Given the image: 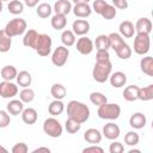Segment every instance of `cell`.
Returning <instances> with one entry per match:
<instances>
[{"instance_id":"cell-1","label":"cell","mask_w":153,"mask_h":153,"mask_svg":"<svg viewBox=\"0 0 153 153\" xmlns=\"http://www.w3.org/2000/svg\"><path fill=\"white\" fill-rule=\"evenodd\" d=\"M67 115H68L69 118L76 121L80 124H82L90 117V109L86 104H84L81 102L71 100L67 104Z\"/></svg>"},{"instance_id":"cell-2","label":"cell","mask_w":153,"mask_h":153,"mask_svg":"<svg viewBox=\"0 0 153 153\" xmlns=\"http://www.w3.org/2000/svg\"><path fill=\"white\" fill-rule=\"evenodd\" d=\"M111 71H112V65H111L110 60L103 61V62H97L96 61L93 71H92V76L97 82L103 84L109 79V76L111 74Z\"/></svg>"},{"instance_id":"cell-3","label":"cell","mask_w":153,"mask_h":153,"mask_svg":"<svg viewBox=\"0 0 153 153\" xmlns=\"http://www.w3.org/2000/svg\"><path fill=\"white\" fill-rule=\"evenodd\" d=\"M97 114L99 116V118L102 120H110V121H114V120H117L121 115V106L118 104H115V103H104L102 105L98 106V110H97Z\"/></svg>"},{"instance_id":"cell-4","label":"cell","mask_w":153,"mask_h":153,"mask_svg":"<svg viewBox=\"0 0 153 153\" xmlns=\"http://www.w3.org/2000/svg\"><path fill=\"white\" fill-rule=\"evenodd\" d=\"M26 22L23 18H13L11 19L6 26H5V32L10 36V37H14V36H20L26 31Z\"/></svg>"},{"instance_id":"cell-5","label":"cell","mask_w":153,"mask_h":153,"mask_svg":"<svg viewBox=\"0 0 153 153\" xmlns=\"http://www.w3.org/2000/svg\"><path fill=\"white\" fill-rule=\"evenodd\" d=\"M51 44H53V41H51V37L49 35L39 33L33 49L36 50V53L39 56L44 57V56H48L51 53Z\"/></svg>"},{"instance_id":"cell-6","label":"cell","mask_w":153,"mask_h":153,"mask_svg":"<svg viewBox=\"0 0 153 153\" xmlns=\"http://www.w3.org/2000/svg\"><path fill=\"white\" fill-rule=\"evenodd\" d=\"M62 130L63 128L61 123L54 116L48 117L43 123V131L50 137H60L62 135Z\"/></svg>"},{"instance_id":"cell-7","label":"cell","mask_w":153,"mask_h":153,"mask_svg":"<svg viewBox=\"0 0 153 153\" xmlns=\"http://www.w3.org/2000/svg\"><path fill=\"white\" fill-rule=\"evenodd\" d=\"M149 48H151L149 35L136 33V36L134 38V51L137 55H145L149 51Z\"/></svg>"},{"instance_id":"cell-8","label":"cell","mask_w":153,"mask_h":153,"mask_svg":"<svg viewBox=\"0 0 153 153\" xmlns=\"http://www.w3.org/2000/svg\"><path fill=\"white\" fill-rule=\"evenodd\" d=\"M68 56H69L68 48L65 47V45H60V47H57L53 51V54H51V62L56 67H62V66L66 65V62L68 60Z\"/></svg>"},{"instance_id":"cell-9","label":"cell","mask_w":153,"mask_h":153,"mask_svg":"<svg viewBox=\"0 0 153 153\" xmlns=\"http://www.w3.org/2000/svg\"><path fill=\"white\" fill-rule=\"evenodd\" d=\"M18 94V86L12 81L4 80L0 82V96L2 98H13Z\"/></svg>"},{"instance_id":"cell-10","label":"cell","mask_w":153,"mask_h":153,"mask_svg":"<svg viewBox=\"0 0 153 153\" xmlns=\"http://www.w3.org/2000/svg\"><path fill=\"white\" fill-rule=\"evenodd\" d=\"M93 42L91 38L86 37V36H81L78 41H76V50L82 54V55H88L93 51Z\"/></svg>"},{"instance_id":"cell-11","label":"cell","mask_w":153,"mask_h":153,"mask_svg":"<svg viewBox=\"0 0 153 153\" xmlns=\"http://www.w3.org/2000/svg\"><path fill=\"white\" fill-rule=\"evenodd\" d=\"M72 31L76 36H85L90 31V23L86 19H76L73 22Z\"/></svg>"},{"instance_id":"cell-12","label":"cell","mask_w":153,"mask_h":153,"mask_svg":"<svg viewBox=\"0 0 153 153\" xmlns=\"http://www.w3.org/2000/svg\"><path fill=\"white\" fill-rule=\"evenodd\" d=\"M120 133H121L120 127L117 124H115L114 122H109L103 127L102 135H104L109 140H115V139H117L120 136Z\"/></svg>"},{"instance_id":"cell-13","label":"cell","mask_w":153,"mask_h":153,"mask_svg":"<svg viewBox=\"0 0 153 153\" xmlns=\"http://www.w3.org/2000/svg\"><path fill=\"white\" fill-rule=\"evenodd\" d=\"M135 32L136 33H146V35H149L151 31H152V22L143 17V18H139L135 23Z\"/></svg>"},{"instance_id":"cell-14","label":"cell","mask_w":153,"mask_h":153,"mask_svg":"<svg viewBox=\"0 0 153 153\" xmlns=\"http://www.w3.org/2000/svg\"><path fill=\"white\" fill-rule=\"evenodd\" d=\"M147 123V118L142 112H135L129 118V124L134 129H142Z\"/></svg>"},{"instance_id":"cell-15","label":"cell","mask_w":153,"mask_h":153,"mask_svg":"<svg viewBox=\"0 0 153 153\" xmlns=\"http://www.w3.org/2000/svg\"><path fill=\"white\" fill-rule=\"evenodd\" d=\"M84 139L91 145H97L102 141V133L96 128H90L84 133Z\"/></svg>"},{"instance_id":"cell-16","label":"cell","mask_w":153,"mask_h":153,"mask_svg":"<svg viewBox=\"0 0 153 153\" xmlns=\"http://www.w3.org/2000/svg\"><path fill=\"white\" fill-rule=\"evenodd\" d=\"M109 80H110V84L112 87H116V88H120V87H123L127 82V75L123 73V72H115L112 74H110L109 76Z\"/></svg>"},{"instance_id":"cell-17","label":"cell","mask_w":153,"mask_h":153,"mask_svg":"<svg viewBox=\"0 0 153 153\" xmlns=\"http://www.w3.org/2000/svg\"><path fill=\"white\" fill-rule=\"evenodd\" d=\"M72 10H73L74 16L78 18H87L92 13V8L88 4H76L74 5Z\"/></svg>"},{"instance_id":"cell-18","label":"cell","mask_w":153,"mask_h":153,"mask_svg":"<svg viewBox=\"0 0 153 153\" xmlns=\"http://www.w3.org/2000/svg\"><path fill=\"white\" fill-rule=\"evenodd\" d=\"M118 30H120V35L122 37H126V38H130L135 33V26L130 20L122 22L118 26Z\"/></svg>"},{"instance_id":"cell-19","label":"cell","mask_w":153,"mask_h":153,"mask_svg":"<svg viewBox=\"0 0 153 153\" xmlns=\"http://www.w3.org/2000/svg\"><path fill=\"white\" fill-rule=\"evenodd\" d=\"M6 109H7V112L10 115L17 116V115H20L22 111L24 110V103L19 99H12L7 103Z\"/></svg>"},{"instance_id":"cell-20","label":"cell","mask_w":153,"mask_h":153,"mask_svg":"<svg viewBox=\"0 0 153 153\" xmlns=\"http://www.w3.org/2000/svg\"><path fill=\"white\" fill-rule=\"evenodd\" d=\"M38 32L36 31V30H33V29H30V30H27L26 32H25V35H24V38H23V44L25 45V47H27V48H35V44H36V42H37V38H38Z\"/></svg>"},{"instance_id":"cell-21","label":"cell","mask_w":153,"mask_h":153,"mask_svg":"<svg viewBox=\"0 0 153 153\" xmlns=\"http://www.w3.org/2000/svg\"><path fill=\"white\" fill-rule=\"evenodd\" d=\"M54 11L57 14L67 16L72 11V4L68 0H57L54 4Z\"/></svg>"},{"instance_id":"cell-22","label":"cell","mask_w":153,"mask_h":153,"mask_svg":"<svg viewBox=\"0 0 153 153\" xmlns=\"http://www.w3.org/2000/svg\"><path fill=\"white\" fill-rule=\"evenodd\" d=\"M22 120L26 124H33L37 121V111L33 108H26L22 111Z\"/></svg>"},{"instance_id":"cell-23","label":"cell","mask_w":153,"mask_h":153,"mask_svg":"<svg viewBox=\"0 0 153 153\" xmlns=\"http://www.w3.org/2000/svg\"><path fill=\"white\" fill-rule=\"evenodd\" d=\"M140 68L141 72H143L148 76H153V57L152 56H145L140 61Z\"/></svg>"},{"instance_id":"cell-24","label":"cell","mask_w":153,"mask_h":153,"mask_svg":"<svg viewBox=\"0 0 153 153\" xmlns=\"http://www.w3.org/2000/svg\"><path fill=\"white\" fill-rule=\"evenodd\" d=\"M50 24H51V27L53 29H55V30H62L67 25V18L63 14L55 13L51 17V19H50Z\"/></svg>"},{"instance_id":"cell-25","label":"cell","mask_w":153,"mask_h":153,"mask_svg":"<svg viewBox=\"0 0 153 153\" xmlns=\"http://www.w3.org/2000/svg\"><path fill=\"white\" fill-rule=\"evenodd\" d=\"M139 96V86L136 85H129L123 91V98L127 102H135Z\"/></svg>"},{"instance_id":"cell-26","label":"cell","mask_w":153,"mask_h":153,"mask_svg":"<svg viewBox=\"0 0 153 153\" xmlns=\"http://www.w3.org/2000/svg\"><path fill=\"white\" fill-rule=\"evenodd\" d=\"M0 74H1V78H2L4 80L12 81L13 79H16L18 72H17V69H16L14 66H12V65H7V66H4V67L1 68Z\"/></svg>"},{"instance_id":"cell-27","label":"cell","mask_w":153,"mask_h":153,"mask_svg":"<svg viewBox=\"0 0 153 153\" xmlns=\"http://www.w3.org/2000/svg\"><path fill=\"white\" fill-rule=\"evenodd\" d=\"M63 110H65V104H63L62 100H60V99L53 100V102L49 104V106H48V112H49L51 116H54V117L61 115V114L63 112Z\"/></svg>"},{"instance_id":"cell-28","label":"cell","mask_w":153,"mask_h":153,"mask_svg":"<svg viewBox=\"0 0 153 153\" xmlns=\"http://www.w3.org/2000/svg\"><path fill=\"white\" fill-rule=\"evenodd\" d=\"M16 79H17V84L19 86H22V87H29L31 85V82H32V76L27 71L19 72L17 74V76H16Z\"/></svg>"},{"instance_id":"cell-29","label":"cell","mask_w":153,"mask_h":153,"mask_svg":"<svg viewBox=\"0 0 153 153\" xmlns=\"http://www.w3.org/2000/svg\"><path fill=\"white\" fill-rule=\"evenodd\" d=\"M12 45V37H10L5 30H0V53H7Z\"/></svg>"},{"instance_id":"cell-30","label":"cell","mask_w":153,"mask_h":153,"mask_svg":"<svg viewBox=\"0 0 153 153\" xmlns=\"http://www.w3.org/2000/svg\"><path fill=\"white\" fill-rule=\"evenodd\" d=\"M137 99L143 100V102H148L153 99V85L149 84L145 87H139V96Z\"/></svg>"},{"instance_id":"cell-31","label":"cell","mask_w":153,"mask_h":153,"mask_svg":"<svg viewBox=\"0 0 153 153\" xmlns=\"http://www.w3.org/2000/svg\"><path fill=\"white\" fill-rule=\"evenodd\" d=\"M50 93H51V96L54 97V99H60V100H62L65 97H66V94H67V90H66V87L62 85V84H54L53 86H51V88H50Z\"/></svg>"},{"instance_id":"cell-32","label":"cell","mask_w":153,"mask_h":153,"mask_svg":"<svg viewBox=\"0 0 153 153\" xmlns=\"http://www.w3.org/2000/svg\"><path fill=\"white\" fill-rule=\"evenodd\" d=\"M108 37H109V42H110V48H112L115 51L121 45H123L126 43L124 39H123V37L120 33H117V32H111L110 35H108Z\"/></svg>"},{"instance_id":"cell-33","label":"cell","mask_w":153,"mask_h":153,"mask_svg":"<svg viewBox=\"0 0 153 153\" xmlns=\"http://www.w3.org/2000/svg\"><path fill=\"white\" fill-rule=\"evenodd\" d=\"M75 35L72 30H65L61 33V42L65 47H72L73 44H75Z\"/></svg>"},{"instance_id":"cell-34","label":"cell","mask_w":153,"mask_h":153,"mask_svg":"<svg viewBox=\"0 0 153 153\" xmlns=\"http://www.w3.org/2000/svg\"><path fill=\"white\" fill-rule=\"evenodd\" d=\"M96 49L97 50H109L110 48V42H109V37L108 35H99L96 38L94 42Z\"/></svg>"},{"instance_id":"cell-35","label":"cell","mask_w":153,"mask_h":153,"mask_svg":"<svg viewBox=\"0 0 153 153\" xmlns=\"http://www.w3.org/2000/svg\"><path fill=\"white\" fill-rule=\"evenodd\" d=\"M51 11H53L51 6H50L49 4H47V2H42V4L37 5V8H36V13H37V16H38L39 18H43V19L50 17Z\"/></svg>"},{"instance_id":"cell-36","label":"cell","mask_w":153,"mask_h":153,"mask_svg":"<svg viewBox=\"0 0 153 153\" xmlns=\"http://www.w3.org/2000/svg\"><path fill=\"white\" fill-rule=\"evenodd\" d=\"M8 12L17 16V14H20L23 11H24V4L20 1V0H11L8 2Z\"/></svg>"},{"instance_id":"cell-37","label":"cell","mask_w":153,"mask_h":153,"mask_svg":"<svg viewBox=\"0 0 153 153\" xmlns=\"http://www.w3.org/2000/svg\"><path fill=\"white\" fill-rule=\"evenodd\" d=\"M19 98L23 103H31L35 99V91L30 87H23L19 92Z\"/></svg>"},{"instance_id":"cell-38","label":"cell","mask_w":153,"mask_h":153,"mask_svg":"<svg viewBox=\"0 0 153 153\" xmlns=\"http://www.w3.org/2000/svg\"><path fill=\"white\" fill-rule=\"evenodd\" d=\"M115 53H116V55H117L121 60H128V59L131 56V53H133V51H131V48H130L127 43H124V44L121 45Z\"/></svg>"},{"instance_id":"cell-39","label":"cell","mask_w":153,"mask_h":153,"mask_svg":"<svg viewBox=\"0 0 153 153\" xmlns=\"http://www.w3.org/2000/svg\"><path fill=\"white\" fill-rule=\"evenodd\" d=\"M90 100H91V103H92L93 105L99 106V105L106 103V102H108V98H106L105 94H103V93H100V92H92V93L90 94Z\"/></svg>"},{"instance_id":"cell-40","label":"cell","mask_w":153,"mask_h":153,"mask_svg":"<svg viewBox=\"0 0 153 153\" xmlns=\"http://www.w3.org/2000/svg\"><path fill=\"white\" fill-rule=\"evenodd\" d=\"M80 128H81V124L80 123H78L76 121H74V120H72V118H67V121H66V123H65V129L67 130V133H69V134H75L76 131H79L80 130Z\"/></svg>"},{"instance_id":"cell-41","label":"cell","mask_w":153,"mask_h":153,"mask_svg":"<svg viewBox=\"0 0 153 153\" xmlns=\"http://www.w3.org/2000/svg\"><path fill=\"white\" fill-rule=\"evenodd\" d=\"M140 141V136L136 131L131 130V131H128L126 135H124V142L128 145V146H136Z\"/></svg>"},{"instance_id":"cell-42","label":"cell","mask_w":153,"mask_h":153,"mask_svg":"<svg viewBox=\"0 0 153 153\" xmlns=\"http://www.w3.org/2000/svg\"><path fill=\"white\" fill-rule=\"evenodd\" d=\"M116 14H117L116 8H115L112 5H109V4H106V6L104 7V10H103L102 13H100V16H102L105 20H111V19H114V18L116 17Z\"/></svg>"},{"instance_id":"cell-43","label":"cell","mask_w":153,"mask_h":153,"mask_svg":"<svg viewBox=\"0 0 153 153\" xmlns=\"http://www.w3.org/2000/svg\"><path fill=\"white\" fill-rule=\"evenodd\" d=\"M11 123L10 114L5 110H0V128H6Z\"/></svg>"},{"instance_id":"cell-44","label":"cell","mask_w":153,"mask_h":153,"mask_svg":"<svg viewBox=\"0 0 153 153\" xmlns=\"http://www.w3.org/2000/svg\"><path fill=\"white\" fill-rule=\"evenodd\" d=\"M29 147L25 142H18L12 147V153H27Z\"/></svg>"},{"instance_id":"cell-45","label":"cell","mask_w":153,"mask_h":153,"mask_svg":"<svg viewBox=\"0 0 153 153\" xmlns=\"http://www.w3.org/2000/svg\"><path fill=\"white\" fill-rule=\"evenodd\" d=\"M124 151V147L121 142L118 141H114L112 143H110V147H109V152L110 153H122Z\"/></svg>"},{"instance_id":"cell-46","label":"cell","mask_w":153,"mask_h":153,"mask_svg":"<svg viewBox=\"0 0 153 153\" xmlns=\"http://www.w3.org/2000/svg\"><path fill=\"white\" fill-rule=\"evenodd\" d=\"M110 60V55L108 50H97L96 54V61L97 62H103V61H108Z\"/></svg>"},{"instance_id":"cell-47","label":"cell","mask_w":153,"mask_h":153,"mask_svg":"<svg viewBox=\"0 0 153 153\" xmlns=\"http://www.w3.org/2000/svg\"><path fill=\"white\" fill-rule=\"evenodd\" d=\"M106 1L105 0H94L93 1V11L96 12V13H98V14H100L102 13V11L104 10V7L106 6Z\"/></svg>"},{"instance_id":"cell-48","label":"cell","mask_w":153,"mask_h":153,"mask_svg":"<svg viewBox=\"0 0 153 153\" xmlns=\"http://www.w3.org/2000/svg\"><path fill=\"white\" fill-rule=\"evenodd\" d=\"M90 152H93V153H103L104 149H103L102 147L97 146V145H92V146L85 147V148L82 149V153H90Z\"/></svg>"},{"instance_id":"cell-49","label":"cell","mask_w":153,"mask_h":153,"mask_svg":"<svg viewBox=\"0 0 153 153\" xmlns=\"http://www.w3.org/2000/svg\"><path fill=\"white\" fill-rule=\"evenodd\" d=\"M112 6L118 10H126L128 7V1L127 0H112Z\"/></svg>"},{"instance_id":"cell-50","label":"cell","mask_w":153,"mask_h":153,"mask_svg":"<svg viewBox=\"0 0 153 153\" xmlns=\"http://www.w3.org/2000/svg\"><path fill=\"white\" fill-rule=\"evenodd\" d=\"M24 4L27 6V7H36L38 5V1L39 0H23Z\"/></svg>"},{"instance_id":"cell-51","label":"cell","mask_w":153,"mask_h":153,"mask_svg":"<svg viewBox=\"0 0 153 153\" xmlns=\"http://www.w3.org/2000/svg\"><path fill=\"white\" fill-rule=\"evenodd\" d=\"M39 152H45V153H50V149L48 147H38L36 149L32 151V153H39Z\"/></svg>"},{"instance_id":"cell-52","label":"cell","mask_w":153,"mask_h":153,"mask_svg":"<svg viewBox=\"0 0 153 153\" xmlns=\"http://www.w3.org/2000/svg\"><path fill=\"white\" fill-rule=\"evenodd\" d=\"M73 2L76 5V4H88L90 0H73Z\"/></svg>"},{"instance_id":"cell-53","label":"cell","mask_w":153,"mask_h":153,"mask_svg":"<svg viewBox=\"0 0 153 153\" xmlns=\"http://www.w3.org/2000/svg\"><path fill=\"white\" fill-rule=\"evenodd\" d=\"M129 153H140V149H130Z\"/></svg>"},{"instance_id":"cell-54","label":"cell","mask_w":153,"mask_h":153,"mask_svg":"<svg viewBox=\"0 0 153 153\" xmlns=\"http://www.w3.org/2000/svg\"><path fill=\"white\" fill-rule=\"evenodd\" d=\"M0 152H5V153H6V152H7V149H6L5 147H2V146H0Z\"/></svg>"},{"instance_id":"cell-55","label":"cell","mask_w":153,"mask_h":153,"mask_svg":"<svg viewBox=\"0 0 153 153\" xmlns=\"http://www.w3.org/2000/svg\"><path fill=\"white\" fill-rule=\"evenodd\" d=\"M2 8H4V6H2V1L0 0V13L2 12Z\"/></svg>"},{"instance_id":"cell-56","label":"cell","mask_w":153,"mask_h":153,"mask_svg":"<svg viewBox=\"0 0 153 153\" xmlns=\"http://www.w3.org/2000/svg\"><path fill=\"white\" fill-rule=\"evenodd\" d=\"M1 1H2V2H4V1H10V0H1Z\"/></svg>"}]
</instances>
